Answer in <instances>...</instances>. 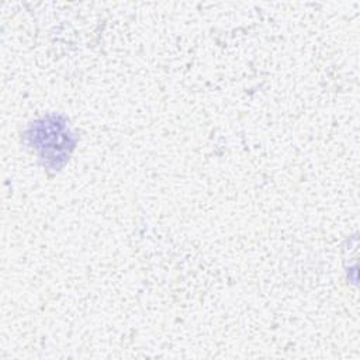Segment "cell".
I'll use <instances>...</instances> for the list:
<instances>
[{"mask_svg": "<svg viewBox=\"0 0 360 360\" xmlns=\"http://www.w3.org/2000/svg\"><path fill=\"white\" fill-rule=\"evenodd\" d=\"M27 136L39 158L46 160V165H52L53 169L63 165L75 148L72 134L59 117H48L35 122Z\"/></svg>", "mask_w": 360, "mask_h": 360, "instance_id": "6da1fadb", "label": "cell"}]
</instances>
